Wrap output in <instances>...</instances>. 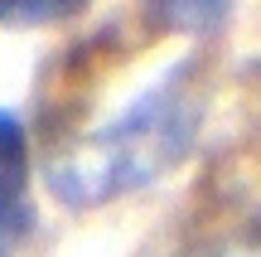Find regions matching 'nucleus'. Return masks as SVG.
I'll return each mask as SVG.
<instances>
[{
  "mask_svg": "<svg viewBox=\"0 0 261 257\" xmlns=\"http://www.w3.org/2000/svg\"><path fill=\"white\" fill-rule=\"evenodd\" d=\"M194 126H198V112L189 107V97L179 87H155L145 102L116 116L107 131L87 136L68 155H58L48 170V190L77 209H92L102 199L140 190L189 155Z\"/></svg>",
  "mask_w": 261,
  "mask_h": 257,
  "instance_id": "obj_1",
  "label": "nucleus"
},
{
  "mask_svg": "<svg viewBox=\"0 0 261 257\" xmlns=\"http://www.w3.org/2000/svg\"><path fill=\"white\" fill-rule=\"evenodd\" d=\"M83 10H87V0H0V25L44 29V25H63Z\"/></svg>",
  "mask_w": 261,
  "mask_h": 257,
  "instance_id": "obj_3",
  "label": "nucleus"
},
{
  "mask_svg": "<svg viewBox=\"0 0 261 257\" xmlns=\"http://www.w3.org/2000/svg\"><path fill=\"white\" fill-rule=\"evenodd\" d=\"M24 190H29V141L24 126L10 112H0V223L15 228L24 219Z\"/></svg>",
  "mask_w": 261,
  "mask_h": 257,
  "instance_id": "obj_2",
  "label": "nucleus"
}]
</instances>
